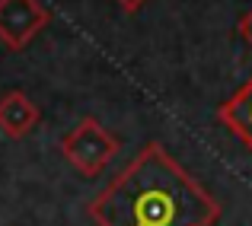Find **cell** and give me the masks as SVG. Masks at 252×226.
Here are the masks:
<instances>
[{
	"mask_svg": "<svg viewBox=\"0 0 252 226\" xmlns=\"http://www.w3.org/2000/svg\"><path fill=\"white\" fill-rule=\"evenodd\" d=\"M217 121L252 153V77L217 109Z\"/></svg>",
	"mask_w": 252,
	"mask_h": 226,
	"instance_id": "cell-5",
	"label": "cell"
},
{
	"mask_svg": "<svg viewBox=\"0 0 252 226\" xmlns=\"http://www.w3.org/2000/svg\"><path fill=\"white\" fill-rule=\"evenodd\" d=\"M96 226H214L220 201L172 159L147 143L86 207Z\"/></svg>",
	"mask_w": 252,
	"mask_h": 226,
	"instance_id": "cell-1",
	"label": "cell"
},
{
	"mask_svg": "<svg viewBox=\"0 0 252 226\" xmlns=\"http://www.w3.org/2000/svg\"><path fill=\"white\" fill-rule=\"evenodd\" d=\"M240 35H243V38H246V42L252 45V10H249L246 16L240 19Z\"/></svg>",
	"mask_w": 252,
	"mask_h": 226,
	"instance_id": "cell-7",
	"label": "cell"
},
{
	"mask_svg": "<svg viewBox=\"0 0 252 226\" xmlns=\"http://www.w3.org/2000/svg\"><path fill=\"white\" fill-rule=\"evenodd\" d=\"M61 153L83 178H99L102 169L115 159L118 141L109 128L96 121V118H80L67 134L61 137Z\"/></svg>",
	"mask_w": 252,
	"mask_h": 226,
	"instance_id": "cell-2",
	"label": "cell"
},
{
	"mask_svg": "<svg viewBox=\"0 0 252 226\" xmlns=\"http://www.w3.org/2000/svg\"><path fill=\"white\" fill-rule=\"evenodd\" d=\"M48 23L51 13L42 0H0V42L10 51H23Z\"/></svg>",
	"mask_w": 252,
	"mask_h": 226,
	"instance_id": "cell-3",
	"label": "cell"
},
{
	"mask_svg": "<svg viewBox=\"0 0 252 226\" xmlns=\"http://www.w3.org/2000/svg\"><path fill=\"white\" fill-rule=\"evenodd\" d=\"M118 6H122L125 13H141L144 6H147V0H115Z\"/></svg>",
	"mask_w": 252,
	"mask_h": 226,
	"instance_id": "cell-6",
	"label": "cell"
},
{
	"mask_svg": "<svg viewBox=\"0 0 252 226\" xmlns=\"http://www.w3.org/2000/svg\"><path fill=\"white\" fill-rule=\"evenodd\" d=\"M38 121H42V112H38V105L26 92L13 89L6 96H0V131L6 137L23 141L26 134H32L38 128Z\"/></svg>",
	"mask_w": 252,
	"mask_h": 226,
	"instance_id": "cell-4",
	"label": "cell"
}]
</instances>
